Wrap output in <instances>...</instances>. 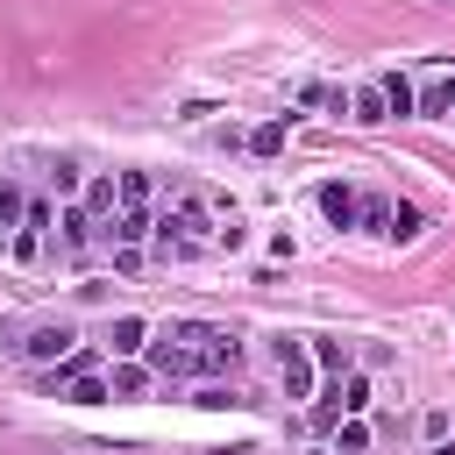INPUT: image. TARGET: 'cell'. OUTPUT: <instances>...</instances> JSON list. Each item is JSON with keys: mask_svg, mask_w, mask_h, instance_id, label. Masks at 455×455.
Wrapping results in <instances>:
<instances>
[{"mask_svg": "<svg viewBox=\"0 0 455 455\" xmlns=\"http://www.w3.org/2000/svg\"><path fill=\"white\" fill-rule=\"evenodd\" d=\"M156 242H164V256H199L213 235H206V213H199L192 199H178V206L156 220Z\"/></svg>", "mask_w": 455, "mask_h": 455, "instance_id": "1", "label": "cell"}, {"mask_svg": "<svg viewBox=\"0 0 455 455\" xmlns=\"http://www.w3.org/2000/svg\"><path fill=\"white\" fill-rule=\"evenodd\" d=\"M277 377H284V398H306V391H313V348L284 334V341H277Z\"/></svg>", "mask_w": 455, "mask_h": 455, "instance_id": "2", "label": "cell"}, {"mask_svg": "<svg viewBox=\"0 0 455 455\" xmlns=\"http://www.w3.org/2000/svg\"><path fill=\"white\" fill-rule=\"evenodd\" d=\"M313 199H320V213H327L334 228H355V213H363V192H355V185H341V178H327Z\"/></svg>", "mask_w": 455, "mask_h": 455, "instance_id": "3", "label": "cell"}, {"mask_svg": "<svg viewBox=\"0 0 455 455\" xmlns=\"http://www.w3.org/2000/svg\"><path fill=\"white\" fill-rule=\"evenodd\" d=\"M142 355H149V370H164V377H192V370H199V355H192L178 334H156Z\"/></svg>", "mask_w": 455, "mask_h": 455, "instance_id": "4", "label": "cell"}, {"mask_svg": "<svg viewBox=\"0 0 455 455\" xmlns=\"http://www.w3.org/2000/svg\"><path fill=\"white\" fill-rule=\"evenodd\" d=\"M448 107H455V78H427V85H412V121H448Z\"/></svg>", "mask_w": 455, "mask_h": 455, "instance_id": "5", "label": "cell"}, {"mask_svg": "<svg viewBox=\"0 0 455 455\" xmlns=\"http://www.w3.org/2000/svg\"><path fill=\"white\" fill-rule=\"evenodd\" d=\"M348 121H363V128H384V121H391V100H384L377 78H363V85L348 92Z\"/></svg>", "mask_w": 455, "mask_h": 455, "instance_id": "6", "label": "cell"}, {"mask_svg": "<svg viewBox=\"0 0 455 455\" xmlns=\"http://www.w3.org/2000/svg\"><path fill=\"white\" fill-rule=\"evenodd\" d=\"M142 348H149V320H135V313H128V320H114V327H107V355H142Z\"/></svg>", "mask_w": 455, "mask_h": 455, "instance_id": "7", "label": "cell"}, {"mask_svg": "<svg viewBox=\"0 0 455 455\" xmlns=\"http://www.w3.org/2000/svg\"><path fill=\"white\" fill-rule=\"evenodd\" d=\"M149 391V370L135 355H114V377H107V398H142Z\"/></svg>", "mask_w": 455, "mask_h": 455, "instance_id": "8", "label": "cell"}, {"mask_svg": "<svg viewBox=\"0 0 455 455\" xmlns=\"http://www.w3.org/2000/svg\"><path fill=\"white\" fill-rule=\"evenodd\" d=\"M149 228H156V220H149V206H121V213H114V242H121V249H142V242H149Z\"/></svg>", "mask_w": 455, "mask_h": 455, "instance_id": "9", "label": "cell"}, {"mask_svg": "<svg viewBox=\"0 0 455 455\" xmlns=\"http://www.w3.org/2000/svg\"><path fill=\"white\" fill-rule=\"evenodd\" d=\"M21 348H28V355H36V363H57V355H64V348H71V334H64V327H36V334H28V341H21Z\"/></svg>", "mask_w": 455, "mask_h": 455, "instance_id": "10", "label": "cell"}, {"mask_svg": "<svg viewBox=\"0 0 455 455\" xmlns=\"http://www.w3.org/2000/svg\"><path fill=\"white\" fill-rule=\"evenodd\" d=\"M377 85H384V100H391V121H405V114H412V78H405V71H384Z\"/></svg>", "mask_w": 455, "mask_h": 455, "instance_id": "11", "label": "cell"}, {"mask_svg": "<svg viewBox=\"0 0 455 455\" xmlns=\"http://www.w3.org/2000/svg\"><path fill=\"white\" fill-rule=\"evenodd\" d=\"M419 228H427V213H419V206H391V228H384V242H412Z\"/></svg>", "mask_w": 455, "mask_h": 455, "instance_id": "12", "label": "cell"}, {"mask_svg": "<svg viewBox=\"0 0 455 455\" xmlns=\"http://www.w3.org/2000/svg\"><path fill=\"white\" fill-rule=\"evenodd\" d=\"M64 398H71V405H100V398H107V377H100V370H85V377H71V384H64Z\"/></svg>", "mask_w": 455, "mask_h": 455, "instance_id": "13", "label": "cell"}, {"mask_svg": "<svg viewBox=\"0 0 455 455\" xmlns=\"http://www.w3.org/2000/svg\"><path fill=\"white\" fill-rule=\"evenodd\" d=\"M284 135H291V121H263V128L249 135V149H256V156H277V149H284Z\"/></svg>", "mask_w": 455, "mask_h": 455, "instance_id": "14", "label": "cell"}, {"mask_svg": "<svg viewBox=\"0 0 455 455\" xmlns=\"http://www.w3.org/2000/svg\"><path fill=\"white\" fill-rule=\"evenodd\" d=\"M114 199H121V178H92L85 185V213H114Z\"/></svg>", "mask_w": 455, "mask_h": 455, "instance_id": "15", "label": "cell"}, {"mask_svg": "<svg viewBox=\"0 0 455 455\" xmlns=\"http://www.w3.org/2000/svg\"><path fill=\"white\" fill-rule=\"evenodd\" d=\"M85 242H92V213L71 206V213H64V249H85Z\"/></svg>", "mask_w": 455, "mask_h": 455, "instance_id": "16", "label": "cell"}, {"mask_svg": "<svg viewBox=\"0 0 455 455\" xmlns=\"http://www.w3.org/2000/svg\"><path fill=\"white\" fill-rule=\"evenodd\" d=\"M334 441H341V455H370V427H363L355 412L341 419V434H334Z\"/></svg>", "mask_w": 455, "mask_h": 455, "instance_id": "17", "label": "cell"}, {"mask_svg": "<svg viewBox=\"0 0 455 455\" xmlns=\"http://www.w3.org/2000/svg\"><path fill=\"white\" fill-rule=\"evenodd\" d=\"M355 228H370V235H384V228H391V199H363V213H355Z\"/></svg>", "mask_w": 455, "mask_h": 455, "instance_id": "18", "label": "cell"}, {"mask_svg": "<svg viewBox=\"0 0 455 455\" xmlns=\"http://www.w3.org/2000/svg\"><path fill=\"white\" fill-rule=\"evenodd\" d=\"M363 405H370V377L348 370V377H341V412H363Z\"/></svg>", "mask_w": 455, "mask_h": 455, "instance_id": "19", "label": "cell"}, {"mask_svg": "<svg viewBox=\"0 0 455 455\" xmlns=\"http://www.w3.org/2000/svg\"><path fill=\"white\" fill-rule=\"evenodd\" d=\"M121 206H149V178L142 171H121Z\"/></svg>", "mask_w": 455, "mask_h": 455, "instance_id": "20", "label": "cell"}, {"mask_svg": "<svg viewBox=\"0 0 455 455\" xmlns=\"http://www.w3.org/2000/svg\"><path fill=\"white\" fill-rule=\"evenodd\" d=\"M192 405H206V412H228V405H242V398H235L228 384H199V398H192Z\"/></svg>", "mask_w": 455, "mask_h": 455, "instance_id": "21", "label": "cell"}, {"mask_svg": "<svg viewBox=\"0 0 455 455\" xmlns=\"http://www.w3.org/2000/svg\"><path fill=\"white\" fill-rule=\"evenodd\" d=\"M21 213H28V199H21V192H14V185H0V228H14V220H21Z\"/></svg>", "mask_w": 455, "mask_h": 455, "instance_id": "22", "label": "cell"}, {"mask_svg": "<svg viewBox=\"0 0 455 455\" xmlns=\"http://www.w3.org/2000/svg\"><path fill=\"white\" fill-rule=\"evenodd\" d=\"M50 228V199H28V213H21V235H43Z\"/></svg>", "mask_w": 455, "mask_h": 455, "instance_id": "23", "label": "cell"}, {"mask_svg": "<svg viewBox=\"0 0 455 455\" xmlns=\"http://www.w3.org/2000/svg\"><path fill=\"white\" fill-rule=\"evenodd\" d=\"M306 348H313V363H320V370H341V341H306Z\"/></svg>", "mask_w": 455, "mask_h": 455, "instance_id": "24", "label": "cell"}, {"mask_svg": "<svg viewBox=\"0 0 455 455\" xmlns=\"http://www.w3.org/2000/svg\"><path fill=\"white\" fill-rule=\"evenodd\" d=\"M427 455H455V441H434V448H427Z\"/></svg>", "mask_w": 455, "mask_h": 455, "instance_id": "25", "label": "cell"}, {"mask_svg": "<svg viewBox=\"0 0 455 455\" xmlns=\"http://www.w3.org/2000/svg\"><path fill=\"white\" fill-rule=\"evenodd\" d=\"M448 121H455V107H448Z\"/></svg>", "mask_w": 455, "mask_h": 455, "instance_id": "26", "label": "cell"}]
</instances>
